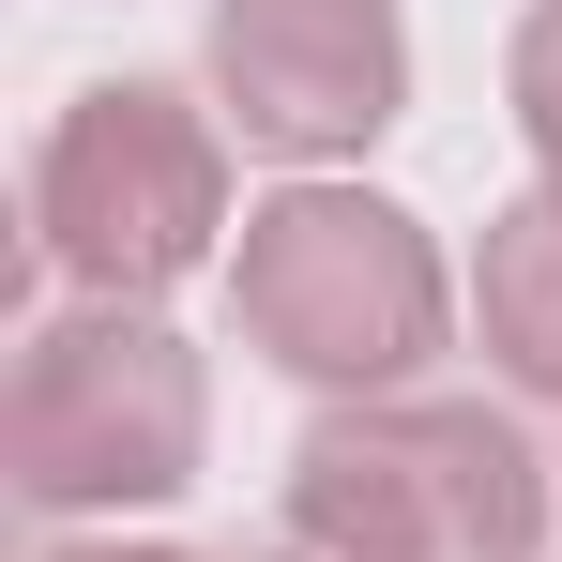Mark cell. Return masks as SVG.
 <instances>
[{"label": "cell", "instance_id": "cell-1", "mask_svg": "<svg viewBox=\"0 0 562 562\" xmlns=\"http://www.w3.org/2000/svg\"><path fill=\"white\" fill-rule=\"evenodd\" d=\"M471 274L441 259V228L411 198L350 183H274L244 198V244H228V335L274 380H304L319 411H366V395H411V380L457 350Z\"/></svg>", "mask_w": 562, "mask_h": 562}, {"label": "cell", "instance_id": "cell-5", "mask_svg": "<svg viewBox=\"0 0 562 562\" xmlns=\"http://www.w3.org/2000/svg\"><path fill=\"white\" fill-rule=\"evenodd\" d=\"M198 92L244 153L319 183V168H350L411 122V0H213L198 15Z\"/></svg>", "mask_w": 562, "mask_h": 562}, {"label": "cell", "instance_id": "cell-8", "mask_svg": "<svg viewBox=\"0 0 562 562\" xmlns=\"http://www.w3.org/2000/svg\"><path fill=\"white\" fill-rule=\"evenodd\" d=\"M46 562H213V548H153V532H77V548H46Z\"/></svg>", "mask_w": 562, "mask_h": 562}, {"label": "cell", "instance_id": "cell-6", "mask_svg": "<svg viewBox=\"0 0 562 562\" xmlns=\"http://www.w3.org/2000/svg\"><path fill=\"white\" fill-rule=\"evenodd\" d=\"M471 335H486L502 395L562 411V183H517L486 213V244H471Z\"/></svg>", "mask_w": 562, "mask_h": 562}, {"label": "cell", "instance_id": "cell-9", "mask_svg": "<svg viewBox=\"0 0 562 562\" xmlns=\"http://www.w3.org/2000/svg\"><path fill=\"white\" fill-rule=\"evenodd\" d=\"M213 562H304V548H289V532H274V548H213Z\"/></svg>", "mask_w": 562, "mask_h": 562}, {"label": "cell", "instance_id": "cell-2", "mask_svg": "<svg viewBox=\"0 0 562 562\" xmlns=\"http://www.w3.org/2000/svg\"><path fill=\"white\" fill-rule=\"evenodd\" d=\"M274 502L304 562H548L562 457L486 395H366L289 441Z\"/></svg>", "mask_w": 562, "mask_h": 562}, {"label": "cell", "instance_id": "cell-3", "mask_svg": "<svg viewBox=\"0 0 562 562\" xmlns=\"http://www.w3.org/2000/svg\"><path fill=\"white\" fill-rule=\"evenodd\" d=\"M213 471V366L168 304H61L0 380V486L31 517H153Z\"/></svg>", "mask_w": 562, "mask_h": 562}, {"label": "cell", "instance_id": "cell-7", "mask_svg": "<svg viewBox=\"0 0 562 562\" xmlns=\"http://www.w3.org/2000/svg\"><path fill=\"white\" fill-rule=\"evenodd\" d=\"M502 106H517V137H532V183H562V0L517 15V46H502Z\"/></svg>", "mask_w": 562, "mask_h": 562}, {"label": "cell", "instance_id": "cell-4", "mask_svg": "<svg viewBox=\"0 0 562 562\" xmlns=\"http://www.w3.org/2000/svg\"><path fill=\"white\" fill-rule=\"evenodd\" d=\"M228 122L183 77H92L61 92L46 153H31V259L77 304H168L213 259L228 274Z\"/></svg>", "mask_w": 562, "mask_h": 562}]
</instances>
